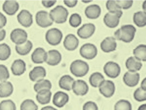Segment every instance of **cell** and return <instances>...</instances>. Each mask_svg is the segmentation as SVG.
<instances>
[{
  "instance_id": "13",
  "label": "cell",
  "mask_w": 146,
  "mask_h": 110,
  "mask_svg": "<svg viewBox=\"0 0 146 110\" xmlns=\"http://www.w3.org/2000/svg\"><path fill=\"white\" fill-rule=\"evenodd\" d=\"M140 75L137 72L127 71L124 74L123 81L125 85L130 87H135L140 80Z\"/></svg>"
},
{
  "instance_id": "12",
  "label": "cell",
  "mask_w": 146,
  "mask_h": 110,
  "mask_svg": "<svg viewBox=\"0 0 146 110\" xmlns=\"http://www.w3.org/2000/svg\"><path fill=\"white\" fill-rule=\"evenodd\" d=\"M72 90L76 95L84 96L88 92L89 87L87 82L83 80H78L74 81Z\"/></svg>"
},
{
  "instance_id": "23",
  "label": "cell",
  "mask_w": 146,
  "mask_h": 110,
  "mask_svg": "<svg viewBox=\"0 0 146 110\" xmlns=\"http://www.w3.org/2000/svg\"><path fill=\"white\" fill-rule=\"evenodd\" d=\"M19 8V4L17 1H5L3 5V10L8 15H14L17 13Z\"/></svg>"
},
{
  "instance_id": "25",
  "label": "cell",
  "mask_w": 146,
  "mask_h": 110,
  "mask_svg": "<svg viewBox=\"0 0 146 110\" xmlns=\"http://www.w3.org/2000/svg\"><path fill=\"white\" fill-rule=\"evenodd\" d=\"M125 66L129 71L137 72L141 68L142 64L134 56H131L126 60Z\"/></svg>"
},
{
  "instance_id": "40",
  "label": "cell",
  "mask_w": 146,
  "mask_h": 110,
  "mask_svg": "<svg viewBox=\"0 0 146 110\" xmlns=\"http://www.w3.org/2000/svg\"><path fill=\"white\" fill-rule=\"evenodd\" d=\"M10 77V73L5 65L0 64V81H7Z\"/></svg>"
},
{
  "instance_id": "16",
  "label": "cell",
  "mask_w": 146,
  "mask_h": 110,
  "mask_svg": "<svg viewBox=\"0 0 146 110\" xmlns=\"http://www.w3.org/2000/svg\"><path fill=\"white\" fill-rule=\"evenodd\" d=\"M117 46L116 39L113 37H107L100 44L101 49L106 53L114 51L116 50Z\"/></svg>"
},
{
  "instance_id": "11",
  "label": "cell",
  "mask_w": 146,
  "mask_h": 110,
  "mask_svg": "<svg viewBox=\"0 0 146 110\" xmlns=\"http://www.w3.org/2000/svg\"><path fill=\"white\" fill-rule=\"evenodd\" d=\"M96 27L93 23H86L83 25L78 30V35L82 39L89 38L94 33Z\"/></svg>"
},
{
  "instance_id": "32",
  "label": "cell",
  "mask_w": 146,
  "mask_h": 110,
  "mask_svg": "<svg viewBox=\"0 0 146 110\" xmlns=\"http://www.w3.org/2000/svg\"><path fill=\"white\" fill-rule=\"evenodd\" d=\"M52 88V84L50 81L44 79L36 82L34 87V90L36 93L42 89L51 90Z\"/></svg>"
},
{
  "instance_id": "17",
  "label": "cell",
  "mask_w": 146,
  "mask_h": 110,
  "mask_svg": "<svg viewBox=\"0 0 146 110\" xmlns=\"http://www.w3.org/2000/svg\"><path fill=\"white\" fill-rule=\"evenodd\" d=\"M46 75L45 68L42 66L35 67L29 74L30 79L33 82H37L44 79Z\"/></svg>"
},
{
  "instance_id": "10",
  "label": "cell",
  "mask_w": 146,
  "mask_h": 110,
  "mask_svg": "<svg viewBox=\"0 0 146 110\" xmlns=\"http://www.w3.org/2000/svg\"><path fill=\"white\" fill-rule=\"evenodd\" d=\"M99 91L101 94L106 98H111L115 92V84L110 80H105L99 87Z\"/></svg>"
},
{
  "instance_id": "22",
  "label": "cell",
  "mask_w": 146,
  "mask_h": 110,
  "mask_svg": "<svg viewBox=\"0 0 146 110\" xmlns=\"http://www.w3.org/2000/svg\"><path fill=\"white\" fill-rule=\"evenodd\" d=\"M101 13V9L97 4H92L85 9V14L87 18L92 19H97Z\"/></svg>"
},
{
  "instance_id": "41",
  "label": "cell",
  "mask_w": 146,
  "mask_h": 110,
  "mask_svg": "<svg viewBox=\"0 0 146 110\" xmlns=\"http://www.w3.org/2000/svg\"><path fill=\"white\" fill-rule=\"evenodd\" d=\"M118 7L120 9H127L131 7L133 5L132 1H116Z\"/></svg>"
},
{
  "instance_id": "28",
  "label": "cell",
  "mask_w": 146,
  "mask_h": 110,
  "mask_svg": "<svg viewBox=\"0 0 146 110\" xmlns=\"http://www.w3.org/2000/svg\"><path fill=\"white\" fill-rule=\"evenodd\" d=\"M33 48V44L29 40H28L24 44L16 45L15 48L17 52L21 56H25L29 54Z\"/></svg>"
},
{
  "instance_id": "4",
  "label": "cell",
  "mask_w": 146,
  "mask_h": 110,
  "mask_svg": "<svg viewBox=\"0 0 146 110\" xmlns=\"http://www.w3.org/2000/svg\"><path fill=\"white\" fill-rule=\"evenodd\" d=\"M63 37V33L60 30L57 28H52L47 32L46 39L49 44L57 46L60 44Z\"/></svg>"
},
{
  "instance_id": "14",
  "label": "cell",
  "mask_w": 146,
  "mask_h": 110,
  "mask_svg": "<svg viewBox=\"0 0 146 110\" xmlns=\"http://www.w3.org/2000/svg\"><path fill=\"white\" fill-rule=\"evenodd\" d=\"M19 22L25 28L30 27L33 24V15L26 9H23L17 15Z\"/></svg>"
},
{
  "instance_id": "5",
  "label": "cell",
  "mask_w": 146,
  "mask_h": 110,
  "mask_svg": "<svg viewBox=\"0 0 146 110\" xmlns=\"http://www.w3.org/2000/svg\"><path fill=\"white\" fill-rule=\"evenodd\" d=\"M79 52L81 56L84 58L91 60L96 57L98 51L97 47L94 44L87 43L82 46Z\"/></svg>"
},
{
  "instance_id": "48",
  "label": "cell",
  "mask_w": 146,
  "mask_h": 110,
  "mask_svg": "<svg viewBox=\"0 0 146 110\" xmlns=\"http://www.w3.org/2000/svg\"><path fill=\"white\" fill-rule=\"evenodd\" d=\"M40 110H58L55 107L51 106H46L44 107L41 109Z\"/></svg>"
},
{
  "instance_id": "46",
  "label": "cell",
  "mask_w": 146,
  "mask_h": 110,
  "mask_svg": "<svg viewBox=\"0 0 146 110\" xmlns=\"http://www.w3.org/2000/svg\"><path fill=\"white\" fill-rule=\"evenodd\" d=\"M6 35V32L4 29H0V41H2L5 39Z\"/></svg>"
},
{
  "instance_id": "45",
  "label": "cell",
  "mask_w": 146,
  "mask_h": 110,
  "mask_svg": "<svg viewBox=\"0 0 146 110\" xmlns=\"http://www.w3.org/2000/svg\"><path fill=\"white\" fill-rule=\"evenodd\" d=\"M64 3L68 7L73 8L76 7L78 1H64Z\"/></svg>"
},
{
  "instance_id": "38",
  "label": "cell",
  "mask_w": 146,
  "mask_h": 110,
  "mask_svg": "<svg viewBox=\"0 0 146 110\" xmlns=\"http://www.w3.org/2000/svg\"><path fill=\"white\" fill-rule=\"evenodd\" d=\"M134 99L137 101L142 102L146 100V90L142 89L141 87L137 89L133 94Z\"/></svg>"
},
{
  "instance_id": "15",
  "label": "cell",
  "mask_w": 146,
  "mask_h": 110,
  "mask_svg": "<svg viewBox=\"0 0 146 110\" xmlns=\"http://www.w3.org/2000/svg\"><path fill=\"white\" fill-rule=\"evenodd\" d=\"M69 95L67 93L62 91H58L54 95L52 102L55 106L62 108L69 102Z\"/></svg>"
},
{
  "instance_id": "6",
  "label": "cell",
  "mask_w": 146,
  "mask_h": 110,
  "mask_svg": "<svg viewBox=\"0 0 146 110\" xmlns=\"http://www.w3.org/2000/svg\"><path fill=\"white\" fill-rule=\"evenodd\" d=\"M123 11L118 13H107L103 18L105 25L109 28H115L118 25L119 20L123 15Z\"/></svg>"
},
{
  "instance_id": "50",
  "label": "cell",
  "mask_w": 146,
  "mask_h": 110,
  "mask_svg": "<svg viewBox=\"0 0 146 110\" xmlns=\"http://www.w3.org/2000/svg\"><path fill=\"white\" fill-rule=\"evenodd\" d=\"M142 8L143 9V11L144 12H146V1H144V2L143 3Z\"/></svg>"
},
{
  "instance_id": "21",
  "label": "cell",
  "mask_w": 146,
  "mask_h": 110,
  "mask_svg": "<svg viewBox=\"0 0 146 110\" xmlns=\"http://www.w3.org/2000/svg\"><path fill=\"white\" fill-rule=\"evenodd\" d=\"M11 69L13 74L14 75H21L26 71V63L22 59H17L12 64Z\"/></svg>"
},
{
  "instance_id": "44",
  "label": "cell",
  "mask_w": 146,
  "mask_h": 110,
  "mask_svg": "<svg viewBox=\"0 0 146 110\" xmlns=\"http://www.w3.org/2000/svg\"><path fill=\"white\" fill-rule=\"evenodd\" d=\"M56 2L57 1H42L43 6L47 8L53 7Z\"/></svg>"
},
{
  "instance_id": "30",
  "label": "cell",
  "mask_w": 146,
  "mask_h": 110,
  "mask_svg": "<svg viewBox=\"0 0 146 110\" xmlns=\"http://www.w3.org/2000/svg\"><path fill=\"white\" fill-rule=\"evenodd\" d=\"M133 55L139 61L146 62V46L145 44H140L133 50Z\"/></svg>"
},
{
  "instance_id": "36",
  "label": "cell",
  "mask_w": 146,
  "mask_h": 110,
  "mask_svg": "<svg viewBox=\"0 0 146 110\" xmlns=\"http://www.w3.org/2000/svg\"><path fill=\"white\" fill-rule=\"evenodd\" d=\"M0 110H17V106L11 100H5L0 102Z\"/></svg>"
},
{
  "instance_id": "1",
  "label": "cell",
  "mask_w": 146,
  "mask_h": 110,
  "mask_svg": "<svg viewBox=\"0 0 146 110\" xmlns=\"http://www.w3.org/2000/svg\"><path fill=\"white\" fill-rule=\"evenodd\" d=\"M136 32V29L133 25H124L114 32V38L125 43H130L134 39Z\"/></svg>"
},
{
  "instance_id": "37",
  "label": "cell",
  "mask_w": 146,
  "mask_h": 110,
  "mask_svg": "<svg viewBox=\"0 0 146 110\" xmlns=\"http://www.w3.org/2000/svg\"><path fill=\"white\" fill-rule=\"evenodd\" d=\"M82 17L77 13L72 14L69 19V23L72 27H78L82 24Z\"/></svg>"
},
{
  "instance_id": "43",
  "label": "cell",
  "mask_w": 146,
  "mask_h": 110,
  "mask_svg": "<svg viewBox=\"0 0 146 110\" xmlns=\"http://www.w3.org/2000/svg\"><path fill=\"white\" fill-rule=\"evenodd\" d=\"M7 23L6 17L2 13L0 12V29H2Z\"/></svg>"
},
{
  "instance_id": "34",
  "label": "cell",
  "mask_w": 146,
  "mask_h": 110,
  "mask_svg": "<svg viewBox=\"0 0 146 110\" xmlns=\"http://www.w3.org/2000/svg\"><path fill=\"white\" fill-rule=\"evenodd\" d=\"M132 105L127 100L120 99L116 102L114 107V110H132Z\"/></svg>"
},
{
  "instance_id": "2",
  "label": "cell",
  "mask_w": 146,
  "mask_h": 110,
  "mask_svg": "<svg viewBox=\"0 0 146 110\" xmlns=\"http://www.w3.org/2000/svg\"><path fill=\"white\" fill-rule=\"evenodd\" d=\"M72 74L76 76L81 77L87 75L89 70V66L86 62L78 59L73 61L70 66Z\"/></svg>"
},
{
  "instance_id": "35",
  "label": "cell",
  "mask_w": 146,
  "mask_h": 110,
  "mask_svg": "<svg viewBox=\"0 0 146 110\" xmlns=\"http://www.w3.org/2000/svg\"><path fill=\"white\" fill-rule=\"evenodd\" d=\"M20 110H38V107L33 100L27 99L20 105Z\"/></svg>"
},
{
  "instance_id": "39",
  "label": "cell",
  "mask_w": 146,
  "mask_h": 110,
  "mask_svg": "<svg viewBox=\"0 0 146 110\" xmlns=\"http://www.w3.org/2000/svg\"><path fill=\"white\" fill-rule=\"evenodd\" d=\"M107 9L110 13H118L121 12L122 10L119 8L117 4L116 1H107L106 3Z\"/></svg>"
},
{
  "instance_id": "20",
  "label": "cell",
  "mask_w": 146,
  "mask_h": 110,
  "mask_svg": "<svg viewBox=\"0 0 146 110\" xmlns=\"http://www.w3.org/2000/svg\"><path fill=\"white\" fill-rule=\"evenodd\" d=\"M47 52L41 47L36 48L31 55V59L36 64L43 63L46 62Z\"/></svg>"
},
{
  "instance_id": "27",
  "label": "cell",
  "mask_w": 146,
  "mask_h": 110,
  "mask_svg": "<svg viewBox=\"0 0 146 110\" xmlns=\"http://www.w3.org/2000/svg\"><path fill=\"white\" fill-rule=\"evenodd\" d=\"M75 80L69 75L63 76L59 81L60 87L66 91H70L72 89V85Z\"/></svg>"
},
{
  "instance_id": "49",
  "label": "cell",
  "mask_w": 146,
  "mask_h": 110,
  "mask_svg": "<svg viewBox=\"0 0 146 110\" xmlns=\"http://www.w3.org/2000/svg\"><path fill=\"white\" fill-rule=\"evenodd\" d=\"M137 110H146V104H144L140 105Z\"/></svg>"
},
{
  "instance_id": "31",
  "label": "cell",
  "mask_w": 146,
  "mask_h": 110,
  "mask_svg": "<svg viewBox=\"0 0 146 110\" xmlns=\"http://www.w3.org/2000/svg\"><path fill=\"white\" fill-rule=\"evenodd\" d=\"M133 21L138 27L145 26L146 25V12L143 11L135 13L133 15Z\"/></svg>"
},
{
  "instance_id": "24",
  "label": "cell",
  "mask_w": 146,
  "mask_h": 110,
  "mask_svg": "<svg viewBox=\"0 0 146 110\" xmlns=\"http://www.w3.org/2000/svg\"><path fill=\"white\" fill-rule=\"evenodd\" d=\"M52 95L51 90L47 89H42L37 92L36 99L41 105H46L51 101Z\"/></svg>"
},
{
  "instance_id": "8",
  "label": "cell",
  "mask_w": 146,
  "mask_h": 110,
  "mask_svg": "<svg viewBox=\"0 0 146 110\" xmlns=\"http://www.w3.org/2000/svg\"><path fill=\"white\" fill-rule=\"evenodd\" d=\"M36 21L38 25L43 28L50 26L53 23L49 13L44 10L37 12L36 15Z\"/></svg>"
},
{
  "instance_id": "26",
  "label": "cell",
  "mask_w": 146,
  "mask_h": 110,
  "mask_svg": "<svg viewBox=\"0 0 146 110\" xmlns=\"http://www.w3.org/2000/svg\"><path fill=\"white\" fill-rule=\"evenodd\" d=\"M14 88L11 82L9 81L0 82V98H7L11 96L13 92Z\"/></svg>"
},
{
  "instance_id": "42",
  "label": "cell",
  "mask_w": 146,
  "mask_h": 110,
  "mask_svg": "<svg viewBox=\"0 0 146 110\" xmlns=\"http://www.w3.org/2000/svg\"><path fill=\"white\" fill-rule=\"evenodd\" d=\"M83 110H99L98 106L95 102L88 101L84 103L83 106Z\"/></svg>"
},
{
  "instance_id": "19",
  "label": "cell",
  "mask_w": 146,
  "mask_h": 110,
  "mask_svg": "<svg viewBox=\"0 0 146 110\" xmlns=\"http://www.w3.org/2000/svg\"><path fill=\"white\" fill-rule=\"evenodd\" d=\"M79 40L74 34H70L66 35L64 41V46L66 50L73 51L77 49L79 45Z\"/></svg>"
},
{
  "instance_id": "29",
  "label": "cell",
  "mask_w": 146,
  "mask_h": 110,
  "mask_svg": "<svg viewBox=\"0 0 146 110\" xmlns=\"http://www.w3.org/2000/svg\"><path fill=\"white\" fill-rule=\"evenodd\" d=\"M105 80L103 75L98 72L93 73L89 77L90 83L92 87L94 88H99Z\"/></svg>"
},
{
  "instance_id": "47",
  "label": "cell",
  "mask_w": 146,
  "mask_h": 110,
  "mask_svg": "<svg viewBox=\"0 0 146 110\" xmlns=\"http://www.w3.org/2000/svg\"><path fill=\"white\" fill-rule=\"evenodd\" d=\"M141 88L142 89L146 90V78H145L142 81L141 84Z\"/></svg>"
},
{
  "instance_id": "3",
  "label": "cell",
  "mask_w": 146,
  "mask_h": 110,
  "mask_svg": "<svg viewBox=\"0 0 146 110\" xmlns=\"http://www.w3.org/2000/svg\"><path fill=\"white\" fill-rule=\"evenodd\" d=\"M68 10L61 5H58L50 11L49 15L53 21L58 24L65 23L69 15Z\"/></svg>"
},
{
  "instance_id": "33",
  "label": "cell",
  "mask_w": 146,
  "mask_h": 110,
  "mask_svg": "<svg viewBox=\"0 0 146 110\" xmlns=\"http://www.w3.org/2000/svg\"><path fill=\"white\" fill-rule=\"evenodd\" d=\"M11 54V50L10 46L5 43L0 44V60H7Z\"/></svg>"
},
{
  "instance_id": "18",
  "label": "cell",
  "mask_w": 146,
  "mask_h": 110,
  "mask_svg": "<svg viewBox=\"0 0 146 110\" xmlns=\"http://www.w3.org/2000/svg\"><path fill=\"white\" fill-rule=\"evenodd\" d=\"M61 53L56 50H52L47 52V57L46 62L51 66H56L61 62Z\"/></svg>"
},
{
  "instance_id": "7",
  "label": "cell",
  "mask_w": 146,
  "mask_h": 110,
  "mask_svg": "<svg viewBox=\"0 0 146 110\" xmlns=\"http://www.w3.org/2000/svg\"><path fill=\"white\" fill-rule=\"evenodd\" d=\"M104 73L108 77L111 78H116L120 74L121 68L119 64L115 62H108L103 67Z\"/></svg>"
},
{
  "instance_id": "51",
  "label": "cell",
  "mask_w": 146,
  "mask_h": 110,
  "mask_svg": "<svg viewBox=\"0 0 146 110\" xmlns=\"http://www.w3.org/2000/svg\"><path fill=\"white\" fill-rule=\"evenodd\" d=\"M92 1H82V2L84 3H89L91 2Z\"/></svg>"
},
{
  "instance_id": "9",
  "label": "cell",
  "mask_w": 146,
  "mask_h": 110,
  "mask_svg": "<svg viewBox=\"0 0 146 110\" xmlns=\"http://www.w3.org/2000/svg\"><path fill=\"white\" fill-rule=\"evenodd\" d=\"M11 39L16 45L24 44L28 40V34L24 30L21 28L14 29L11 34Z\"/></svg>"
}]
</instances>
